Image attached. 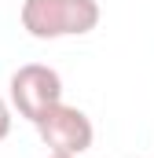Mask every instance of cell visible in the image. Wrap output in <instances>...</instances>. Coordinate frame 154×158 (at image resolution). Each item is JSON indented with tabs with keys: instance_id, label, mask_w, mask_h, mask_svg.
<instances>
[{
	"instance_id": "obj_2",
	"label": "cell",
	"mask_w": 154,
	"mask_h": 158,
	"mask_svg": "<svg viewBox=\"0 0 154 158\" xmlns=\"http://www.w3.org/2000/svg\"><path fill=\"white\" fill-rule=\"evenodd\" d=\"M11 107L26 121H40L55 103H63V77L44 63H26L11 74Z\"/></svg>"
},
{
	"instance_id": "obj_3",
	"label": "cell",
	"mask_w": 154,
	"mask_h": 158,
	"mask_svg": "<svg viewBox=\"0 0 154 158\" xmlns=\"http://www.w3.org/2000/svg\"><path fill=\"white\" fill-rule=\"evenodd\" d=\"M40 132V140L59 151V155H84L95 140V129H92V118L81 110V107H70V103H55L40 121H33Z\"/></svg>"
},
{
	"instance_id": "obj_4",
	"label": "cell",
	"mask_w": 154,
	"mask_h": 158,
	"mask_svg": "<svg viewBox=\"0 0 154 158\" xmlns=\"http://www.w3.org/2000/svg\"><path fill=\"white\" fill-rule=\"evenodd\" d=\"M11 121H15V118H11V103L0 96V143L11 136Z\"/></svg>"
},
{
	"instance_id": "obj_1",
	"label": "cell",
	"mask_w": 154,
	"mask_h": 158,
	"mask_svg": "<svg viewBox=\"0 0 154 158\" xmlns=\"http://www.w3.org/2000/svg\"><path fill=\"white\" fill-rule=\"evenodd\" d=\"M99 0H22V30L37 40L84 37L99 26Z\"/></svg>"
},
{
	"instance_id": "obj_5",
	"label": "cell",
	"mask_w": 154,
	"mask_h": 158,
	"mask_svg": "<svg viewBox=\"0 0 154 158\" xmlns=\"http://www.w3.org/2000/svg\"><path fill=\"white\" fill-rule=\"evenodd\" d=\"M48 158H81V155H59V151H51Z\"/></svg>"
}]
</instances>
